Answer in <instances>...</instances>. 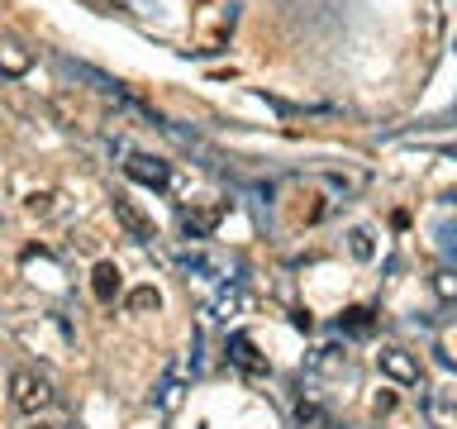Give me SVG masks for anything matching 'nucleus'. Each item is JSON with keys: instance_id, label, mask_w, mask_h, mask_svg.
I'll list each match as a JSON object with an SVG mask.
<instances>
[{"instance_id": "f257e3e1", "label": "nucleus", "mask_w": 457, "mask_h": 429, "mask_svg": "<svg viewBox=\"0 0 457 429\" xmlns=\"http://www.w3.org/2000/svg\"><path fill=\"white\" fill-rule=\"evenodd\" d=\"M10 400H14V410H24V415H38V410H48L53 406V386L38 377V372H29L20 367L10 377Z\"/></svg>"}, {"instance_id": "f03ea898", "label": "nucleus", "mask_w": 457, "mask_h": 429, "mask_svg": "<svg viewBox=\"0 0 457 429\" xmlns=\"http://www.w3.org/2000/svg\"><path fill=\"white\" fill-rule=\"evenodd\" d=\"M124 177L138 181V186H153V191H167V186H171V167L162 163V157L129 153V157H124Z\"/></svg>"}, {"instance_id": "7ed1b4c3", "label": "nucleus", "mask_w": 457, "mask_h": 429, "mask_svg": "<svg viewBox=\"0 0 457 429\" xmlns=\"http://www.w3.org/2000/svg\"><path fill=\"white\" fill-rule=\"evenodd\" d=\"M377 367H381L395 386H420V358L405 353V349H395V343L377 353Z\"/></svg>"}, {"instance_id": "20e7f679", "label": "nucleus", "mask_w": 457, "mask_h": 429, "mask_svg": "<svg viewBox=\"0 0 457 429\" xmlns=\"http://www.w3.org/2000/svg\"><path fill=\"white\" fill-rule=\"evenodd\" d=\"M29 67H34V48L14 34H0V77L20 81V77H29Z\"/></svg>"}, {"instance_id": "39448f33", "label": "nucleus", "mask_w": 457, "mask_h": 429, "mask_svg": "<svg viewBox=\"0 0 457 429\" xmlns=\"http://www.w3.org/2000/svg\"><path fill=\"white\" fill-rule=\"evenodd\" d=\"M224 214H228V206H220V200H214V206H191V210H181V229L191 239H210Z\"/></svg>"}, {"instance_id": "423d86ee", "label": "nucleus", "mask_w": 457, "mask_h": 429, "mask_svg": "<svg viewBox=\"0 0 457 429\" xmlns=\"http://www.w3.org/2000/svg\"><path fill=\"white\" fill-rule=\"evenodd\" d=\"M110 206H114V220H120V224L129 229V239H138V243H148V239H157V229H153V220H148V214H143V210H138V206H134V200H129V196H114Z\"/></svg>"}, {"instance_id": "0eeeda50", "label": "nucleus", "mask_w": 457, "mask_h": 429, "mask_svg": "<svg viewBox=\"0 0 457 429\" xmlns=\"http://www.w3.org/2000/svg\"><path fill=\"white\" fill-rule=\"evenodd\" d=\"M124 291V272L114 263H96L91 267V296L100 300V306H114V296Z\"/></svg>"}, {"instance_id": "6e6552de", "label": "nucleus", "mask_w": 457, "mask_h": 429, "mask_svg": "<svg viewBox=\"0 0 457 429\" xmlns=\"http://www.w3.org/2000/svg\"><path fill=\"white\" fill-rule=\"evenodd\" d=\"M228 363L243 367L248 377H262V372H267V358H257L253 334H234V339H228Z\"/></svg>"}, {"instance_id": "1a4fd4ad", "label": "nucleus", "mask_w": 457, "mask_h": 429, "mask_svg": "<svg viewBox=\"0 0 457 429\" xmlns=\"http://www.w3.org/2000/svg\"><path fill=\"white\" fill-rule=\"evenodd\" d=\"M157 306H162V291H157V286H138V291H129V310H134V315H148Z\"/></svg>"}, {"instance_id": "9d476101", "label": "nucleus", "mask_w": 457, "mask_h": 429, "mask_svg": "<svg viewBox=\"0 0 457 429\" xmlns=\"http://www.w3.org/2000/svg\"><path fill=\"white\" fill-rule=\"evenodd\" d=\"M24 210L29 214H53L57 210V191H34V196L24 200Z\"/></svg>"}, {"instance_id": "9b49d317", "label": "nucleus", "mask_w": 457, "mask_h": 429, "mask_svg": "<svg viewBox=\"0 0 457 429\" xmlns=\"http://www.w3.org/2000/svg\"><path fill=\"white\" fill-rule=\"evenodd\" d=\"M434 291L438 300H457V272H434Z\"/></svg>"}, {"instance_id": "f8f14e48", "label": "nucleus", "mask_w": 457, "mask_h": 429, "mask_svg": "<svg viewBox=\"0 0 457 429\" xmlns=\"http://www.w3.org/2000/svg\"><path fill=\"white\" fill-rule=\"evenodd\" d=\"M343 324H348L353 334H367V329H371V310H367V306H353V310H348V320H343Z\"/></svg>"}, {"instance_id": "ddd939ff", "label": "nucleus", "mask_w": 457, "mask_h": 429, "mask_svg": "<svg viewBox=\"0 0 457 429\" xmlns=\"http://www.w3.org/2000/svg\"><path fill=\"white\" fill-rule=\"evenodd\" d=\"M353 253L357 257H371V234H367V229H353Z\"/></svg>"}, {"instance_id": "4468645a", "label": "nucleus", "mask_w": 457, "mask_h": 429, "mask_svg": "<svg viewBox=\"0 0 457 429\" xmlns=\"http://www.w3.org/2000/svg\"><path fill=\"white\" fill-rule=\"evenodd\" d=\"M371 410H377V415H391V410H395V396H391V391H381L377 400H371Z\"/></svg>"}, {"instance_id": "2eb2a0df", "label": "nucleus", "mask_w": 457, "mask_h": 429, "mask_svg": "<svg viewBox=\"0 0 457 429\" xmlns=\"http://www.w3.org/2000/svg\"><path fill=\"white\" fill-rule=\"evenodd\" d=\"M34 429H48V425H34Z\"/></svg>"}]
</instances>
